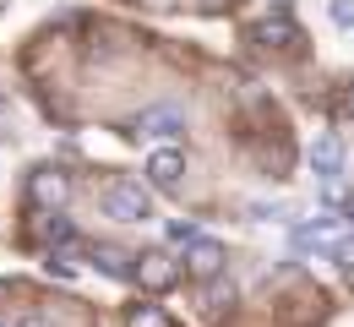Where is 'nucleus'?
<instances>
[{
	"instance_id": "9d476101",
	"label": "nucleus",
	"mask_w": 354,
	"mask_h": 327,
	"mask_svg": "<svg viewBox=\"0 0 354 327\" xmlns=\"http://www.w3.org/2000/svg\"><path fill=\"white\" fill-rule=\"evenodd\" d=\"M257 39H262V44H278V49H300V28L278 17V22H262V28H257Z\"/></svg>"
},
{
	"instance_id": "9b49d317",
	"label": "nucleus",
	"mask_w": 354,
	"mask_h": 327,
	"mask_svg": "<svg viewBox=\"0 0 354 327\" xmlns=\"http://www.w3.org/2000/svg\"><path fill=\"white\" fill-rule=\"evenodd\" d=\"M126 327H175V322H169L158 306H131V311H126Z\"/></svg>"
},
{
	"instance_id": "aec40b11",
	"label": "nucleus",
	"mask_w": 354,
	"mask_h": 327,
	"mask_svg": "<svg viewBox=\"0 0 354 327\" xmlns=\"http://www.w3.org/2000/svg\"><path fill=\"white\" fill-rule=\"evenodd\" d=\"M22 327H49V322H39V317H28V322H22Z\"/></svg>"
},
{
	"instance_id": "ddd939ff",
	"label": "nucleus",
	"mask_w": 354,
	"mask_h": 327,
	"mask_svg": "<svg viewBox=\"0 0 354 327\" xmlns=\"http://www.w3.org/2000/svg\"><path fill=\"white\" fill-rule=\"evenodd\" d=\"M44 240H55V245H66V240H71V224H66V218H55V207H49V218H44Z\"/></svg>"
},
{
	"instance_id": "dca6fc26",
	"label": "nucleus",
	"mask_w": 354,
	"mask_h": 327,
	"mask_svg": "<svg viewBox=\"0 0 354 327\" xmlns=\"http://www.w3.org/2000/svg\"><path fill=\"white\" fill-rule=\"evenodd\" d=\"M289 207L283 202H251V218H283Z\"/></svg>"
},
{
	"instance_id": "f03ea898",
	"label": "nucleus",
	"mask_w": 354,
	"mask_h": 327,
	"mask_svg": "<svg viewBox=\"0 0 354 327\" xmlns=\"http://www.w3.org/2000/svg\"><path fill=\"white\" fill-rule=\"evenodd\" d=\"M131 279L142 283V289H153V295H164V289L180 283V262L164 256V251H147V256H131Z\"/></svg>"
},
{
	"instance_id": "20e7f679",
	"label": "nucleus",
	"mask_w": 354,
	"mask_h": 327,
	"mask_svg": "<svg viewBox=\"0 0 354 327\" xmlns=\"http://www.w3.org/2000/svg\"><path fill=\"white\" fill-rule=\"evenodd\" d=\"M147 186L153 191H180V175H185V158H180V147H158V153H147Z\"/></svg>"
},
{
	"instance_id": "39448f33",
	"label": "nucleus",
	"mask_w": 354,
	"mask_h": 327,
	"mask_svg": "<svg viewBox=\"0 0 354 327\" xmlns=\"http://www.w3.org/2000/svg\"><path fill=\"white\" fill-rule=\"evenodd\" d=\"M185 273H191V279H218L223 273V245L207 240V234L185 240Z\"/></svg>"
},
{
	"instance_id": "f257e3e1",
	"label": "nucleus",
	"mask_w": 354,
	"mask_h": 327,
	"mask_svg": "<svg viewBox=\"0 0 354 327\" xmlns=\"http://www.w3.org/2000/svg\"><path fill=\"white\" fill-rule=\"evenodd\" d=\"M104 213L115 224H147L153 218V196L136 186V180H109L104 186Z\"/></svg>"
},
{
	"instance_id": "6e6552de",
	"label": "nucleus",
	"mask_w": 354,
	"mask_h": 327,
	"mask_svg": "<svg viewBox=\"0 0 354 327\" xmlns=\"http://www.w3.org/2000/svg\"><path fill=\"white\" fill-rule=\"evenodd\" d=\"M28 191H33V202H39V207H60V202H66V191H71V180H66L60 169H39Z\"/></svg>"
},
{
	"instance_id": "423d86ee",
	"label": "nucleus",
	"mask_w": 354,
	"mask_h": 327,
	"mask_svg": "<svg viewBox=\"0 0 354 327\" xmlns=\"http://www.w3.org/2000/svg\"><path fill=\"white\" fill-rule=\"evenodd\" d=\"M310 175H316V180H338V175H344V142L338 137L310 142Z\"/></svg>"
},
{
	"instance_id": "4468645a",
	"label": "nucleus",
	"mask_w": 354,
	"mask_h": 327,
	"mask_svg": "<svg viewBox=\"0 0 354 327\" xmlns=\"http://www.w3.org/2000/svg\"><path fill=\"white\" fill-rule=\"evenodd\" d=\"M229 295H234V283H223V279H218V283H207V295H202V300H207V311H218Z\"/></svg>"
},
{
	"instance_id": "1a4fd4ad",
	"label": "nucleus",
	"mask_w": 354,
	"mask_h": 327,
	"mask_svg": "<svg viewBox=\"0 0 354 327\" xmlns=\"http://www.w3.org/2000/svg\"><path fill=\"white\" fill-rule=\"evenodd\" d=\"M93 262H98L104 279H131V256L120 245H93Z\"/></svg>"
},
{
	"instance_id": "412c9836",
	"label": "nucleus",
	"mask_w": 354,
	"mask_h": 327,
	"mask_svg": "<svg viewBox=\"0 0 354 327\" xmlns=\"http://www.w3.org/2000/svg\"><path fill=\"white\" fill-rule=\"evenodd\" d=\"M349 115H354V88H349Z\"/></svg>"
},
{
	"instance_id": "6ab92c4d",
	"label": "nucleus",
	"mask_w": 354,
	"mask_h": 327,
	"mask_svg": "<svg viewBox=\"0 0 354 327\" xmlns=\"http://www.w3.org/2000/svg\"><path fill=\"white\" fill-rule=\"evenodd\" d=\"M333 213H338V224H354V196H349V191L338 196V207H333Z\"/></svg>"
},
{
	"instance_id": "7ed1b4c3",
	"label": "nucleus",
	"mask_w": 354,
	"mask_h": 327,
	"mask_svg": "<svg viewBox=\"0 0 354 327\" xmlns=\"http://www.w3.org/2000/svg\"><path fill=\"white\" fill-rule=\"evenodd\" d=\"M136 131H142V137H153V142H169V137L185 131V115H180L175 104H147V109L136 115Z\"/></svg>"
},
{
	"instance_id": "0eeeda50",
	"label": "nucleus",
	"mask_w": 354,
	"mask_h": 327,
	"mask_svg": "<svg viewBox=\"0 0 354 327\" xmlns=\"http://www.w3.org/2000/svg\"><path fill=\"white\" fill-rule=\"evenodd\" d=\"M333 230H338V213H316L310 224H295V251H316L322 256V245L333 240Z\"/></svg>"
},
{
	"instance_id": "2eb2a0df",
	"label": "nucleus",
	"mask_w": 354,
	"mask_h": 327,
	"mask_svg": "<svg viewBox=\"0 0 354 327\" xmlns=\"http://www.w3.org/2000/svg\"><path fill=\"white\" fill-rule=\"evenodd\" d=\"M196 224H191V218H180V224H169V240H175V245H185V240H196Z\"/></svg>"
},
{
	"instance_id": "f3484780",
	"label": "nucleus",
	"mask_w": 354,
	"mask_h": 327,
	"mask_svg": "<svg viewBox=\"0 0 354 327\" xmlns=\"http://www.w3.org/2000/svg\"><path fill=\"white\" fill-rule=\"evenodd\" d=\"M333 22H338V28H354V0H333Z\"/></svg>"
},
{
	"instance_id": "a211bd4d",
	"label": "nucleus",
	"mask_w": 354,
	"mask_h": 327,
	"mask_svg": "<svg viewBox=\"0 0 354 327\" xmlns=\"http://www.w3.org/2000/svg\"><path fill=\"white\" fill-rule=\"evenodd\" d=\"M49 273H55V279H77V268H71V262H66V256H55V251H49V262H44Z\"/></svg>"
},
{
	"instance_id": "f8f14e48",
	"label": "nucleus",
	"mask_w": 354,
	"mask_h": 327,
	"mask_svg": "<svg viewBox=\"0 0 354 327\" xmlns=\"http://www.w3.org/2000/svg\"><path fill=\"white\" fill-rule=\"evenodd\" d=\"M322 256H333L344 273H354V234H344V240H327V245H322Z\"/></svg>"
}]
</instances>
